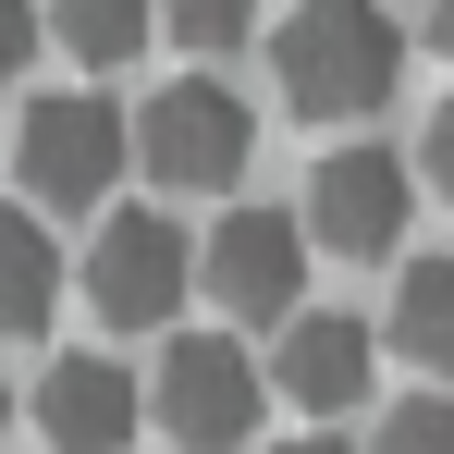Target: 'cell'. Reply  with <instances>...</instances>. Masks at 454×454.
<instances>
[{
    "label": "cell",
    "mask_w": 454,
    "mask_h": 454,
    "mask_svg": "<svg viewBox=\"0 0 454 454\" xmlns=\"http://www.w3.org/2000/svg\"><path fill=\"white\" fill-rule=\"evenodd\" d=\"M184 283H197V246L160 222V209H111V222H98V246H86V307H98L111 332H160V319L184 307Z\"/></svg>",
    "instance_id": "6"
},
{
    "label": "cell",
    "mask_w": 454,
    "mask_h": 454,
    "mask_svg": "<svg viewBox=\"0 0 454 454\" xmlns=\"http://www.w3.org/2000/svg\"><path fill=\"white\" fill-rule=\"evenodd\" d=\"M37 37H50V12H37V0H0V86L37 62Z\"/></svg>",
    "instance_id": "15"
},
{
    "label": "cell",
    "mask_w": 454,
    "mask_h": 454,
    "mask_svg": "<svg viewBox=\"0 0 454 454\" xmlns=\"http://www.w3.org/2000/svg\"><path fill=\"white\" fill-rule=\"evenodd\" d=\"M62 307V246L37 209H0V332H37Z\"/></svg>",
    "instance_id": "10"
},
{
    "label": "cell",
    "mask_w": 454,
    "mask_h": 454,
    "mask_svg": "<svg viewBox=\"0 0 454 454\" xmlns=\"http://www.w3.org/2000/svg\"><path fill=\"white\" fill-rule=\"evenodd\" d=\"M148 25H160V0H50V37H62L74 62H98V74H111V62H136V50H148Z\"/></svg>",
    "instance_id": "12"
},
{
    "label": "cell",
    "mask_w": 454,
    "mask_h": 454,
    "mask_svg": "<svg viewBox=\"0 0 454 454\" xmlns=\"http://www.w3.org/2000/svg\"><path fill=\"white\" fill-rule=\"evenodd\" d=\"M270 86L307 123H356V111H380L405 86V25L380 0H295L270 25Z\"/></svg>",
    "instance_id": "1"
},
{
    "label": "cell",
    "mask_w": 454,
    "mask_h": 454,
    "mask_svg": "<svg viewBox=\"0 0 454 454\" xmlns=\"http://www.w3.org/2000/svg\"><path fill=\"white\" fill-rule=\"evenodd\" d=\"M430 50H442V62H454V0H430Z\"/></svg>",
    "instance_id": "17"
},
{
    "label": "cell",
    "mask_w": 454,
    "mask_h": 454,
    "mask_svg": "<svg viewBox=\"0 0 454 454\" xmlns=\"http://www.w3.org/2000/svg\"><path fill=\"white\" fill-rule=\"evenodd\" d=\"M197 283L233 319H295L307 307V222L295 209H222V233L197 246Z\"/></svg>",
    "instance_id": "7"
},
{
    "label": "cell",
    "mask_w": 454,
    "mask_h": 454,
    "mask_svg": "<svg viewBox=\"0 0 454 454\" xmlns=\"http://www.w3.org/2000/svg\"><path fill=\"white\" fill-rule=\"evenodd\" d=\"M160 25H172L184 50H246V37H258V0H160Z\"/></svg>",
    "instance_id": "13"
},
{
    "label": "cell",
    "mask_w": 454,
    "mask_h": 454,
    "mask_svg": "<svg viewBox=\"0 0 454 454\" xmlns=\"http://www.w3.org/2000/svg\"><path fill=\"white\" fill-rule=\"evenodd\" d=\"M0 442H12V393H0Z\"/></svg>",
    "instance_id": "19"
},
{
    "label": "cell",
    "mask_w": 454,
    "mask_h": 454,
    "mask_svg": "<svg viewBox=\"0 0 454 454\" xmlns=\"http://www.w3.org/2000/svg\"><path fill=\"white\" fill-rule=\"evenodd\" d=\"M123 160H136V123H123L111 98H86V86L37 98L25 136H12V172H25L37 209H98V197L123 184Z\"/></svg>",
    "instance_id": "2"
},
{
    "label": "cell",
    "mask_w": 454,
    "mask_h": 454,
    "mask_svg": "<svg viewBox=\"0 0 454 454\" xmlns=\"http://www.w3.org/2000/svg\"><path fill=\"white\" fill-rule=\"evenodd\" d=\"M405 209H418V160L369 148V136L307 172V246H332V258H393L405 246Z\"/></svg>",
    "instance_id": "5"
},
{
    "label": "cell",
    "mask_w": 454,
    "mask_h": 454,
    "mask_svg": "<svg viewBox=\"0 0 454 454\" xmlns=\"http://www.w3.org/2000/svg\"><path fill=\"white\" fill-rule=\"evenodd\" d=\"M380 454H454V393H405V405H380Z\"/></svg>",
    "instance_id": "14"
},
{
    "label": "cell",
    "mask_w": 454,
    "mask_h": 454,
    "mask_svg": "<svg viewBox=\"0 0 454 454\" xmlns=\"http://www.w3.org/2000/svg\"><path fill=\"white\" fill-rule=\"evenodd\" d=\"M283 454H356V442H332V430H307V442H283Z\"/></svg>",
    "instance_id": "18"
},
{
    "label": "cell",
    "mask_w": 454,
    "mask_h": 454,
    "mask_svg": "<svg viewBox=\"0 0 454 454\" xmlns=\"http://www.w3.org/2000/svg\"><path fill=\"white\" fill-rule=\"evenodd\" d=\"M246 148H258V111L222 74H184V86H160L148 111H136V160H148L172 197H222L233 172H246Z\"/></svg>",
    "instance_id": "4"
},
{
    "label": "cell",
    "mask_w": 454,
    "mask_h": 454,
    "mask_svg": "<svg viewBox=\"0 0 454 454\" xmlns=\"http://www.w3.org/2000/svg\"><path fill=\"white\" fill-rule=\"evenodd\" d=\"M148 418L184 454L258 442V356H246L233 332H172V344H160V380H148Z\"/></svg>",
    "instance_id": "3"
},
{
    "label": "cell",
    "mask_w": 454,
    "mask_h": 454,
    "mask_svg": "<svg viewBox=\"0 0 454 454\" xmlns=\"http://www.w3.org/2000/svg\"><path fill=\"white\" fill-rule=\"evenodd\" d=\"M369 369H380V332L356 307H295L283 344H270V380H283V405H307V418L369 405Z\"/></svg>",
    "instance_id": "8"
},
{
    "label": "cell",
    "mask_w": 454,
    "mask_h": 454,
    "mask_svg": "<svg viewBox=\"0 0 454 454\" xmlns=\"http://www.w3.org/2000/svg\"><path fill=\"white\" fill-rule=\"evenodd\" d=\"M393 344L430 369V393L454 380V258H405V283H393Z\"/></svg>",
    "instance_id": "11"
},
{
    "label": "cell",
    "mask_w": 454,
    "mask_h": 454,
    "mask_svg": "<svg viewBox=\"0 0 454 454\" xmlns=\"http://www.w3.org/2000/svg\"><path fill=\"white\" fill-rule=\"evenodd\" d=\"M418 184H442V197H454V98L430 111V136H418Z\"/></svg>",
    "instance_id": "16"
},
{
    "label": "cell",
    "mask_w": 454,
    "mask_h": 454,
    "mask_svg": "<svg viewBox=\"0 0 454 454\" xmlns=\"http://www.w3.org/2000/svg\"><path fill=\"white\" fill-rule=\"evenodd\" d=\"M136 418H148V393L111 369V356H50V369H37V430H50V454H123Z\"/></svg>",
    "instance_id": "9"
}]
</instances>
